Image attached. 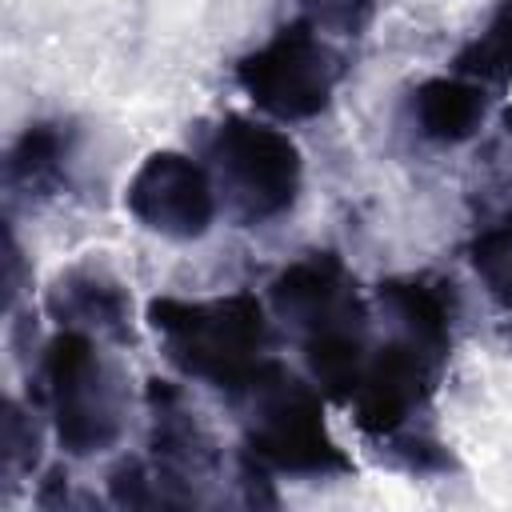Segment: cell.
<instances>
[{
  "instance_id": "cell-1",
  "label": "cell",
  "mask_w": 512,
  "mask_h": 512,
  "mask_svg": "<svg viewBox=\"0 0 512 512\" xmlns=\"http://www.w3.org/2000/svg\"><path fill=\"white\" fill-rule=\"evenodd\" d=\"M144 320L176 372L204 380L224 396L272 356V320L256 292L204 300L152 296Z\"/></svg>"
},
{
  "instance_id": "cell-2",
  "label": "cell",
  "mask_w": 512,
  "mask_h": 512,
  "mask_svg": "<svg viewBox=\"0 0 512 512\" xmlns=\"http://www.w3.org/2000/svg\"><path fill=\"white\" fill-rule=\"evenodd\" d=\"M244 428V452L264 468L288 476H344L352 456L332 440L324 420V392L268 356L244 384L224 396Z\"/></svg>"
},
{
  "instance_id": "cell-3",
  "label": "cell",
  "mask_w": 512,
  "mask_h": 512,
  "mask_svg": "<svg viewBox=\"0 0 512 512\" xmlns=\"http://www.w3.org/2000/svg\"><path fill=\"white\" fill-rule=\"evenodd\" d=\"M36 396L64 456H100L128 428V384L96 336L60 328L36 360Z\"/></svg>"
},
{
  "instance_id": "cell-4",
  "label": "cell",
  "mask_w": 512,
  "mask_h": 512,
  "mask_svg": "<svg viewBox=\"0 0 512 512\" xmlns=\"http://www.w3.org/2000/svg\"><path fill=\"white\" fill-rule=\"evenodd\" d=\"M208 172L224 216L236 228H260L296 208L304 156L284 128L232 112L208 136Z\"/></svg>"
},
{
  "instance_id": "cell-5",
  "label": "cell",
  "mask_w": 512,
  "mask_h": 512,
  "mask_svg": "<svg viewBox=\"0 0 512 512\" xmlns=\"http://www.w3.org/2000/svg\"><path fill=\"white\" fill-rule=\"evenodd\" d=\"M340 80H344V56L304 16L280 24L260 48L236 60L240 92L264 116L284 124L320 116L332 104Z\"/></svg>"
},
{
  "instance_id": "cell-6",
  "label": "cell",
  "mask_w": 512,
  "mask_h": 512,
  "mask_svg": "<svg viewBox=\"0 0 512 512\" xmlns=\"http://www.w3.org/2000/svg\"><path fill=\"white\" fill-rule=\"evenodd\" d=\"M124 208L132 212V220L140 228H148L164 240L188 244V240L208 236V228L220 212V196H216L208 164H200L176 148H156L128 176Z\"/></svg>"
},
{
  "instance_id": "cell-7",
  "label": "cell",
  "mask_w": 512,
  "mask_h": 512,
  "mask_svg": "<svg viewBox=\"0 0 512 512\" xmlns=\"http://www.w3.org/2000/svg\"><path fill=\"white\" fill-rule=\"evenodd\" d=\"M268 304L300 344L332 332H368L372 320L356 276L336 252H308L284 264L268 284Z\"/></svg>"
},
{
  "instance_id": "cell-8",
  "label": "cell",
  "mask_w": 512,
  "mask_h": 512,
  "mask_svg": "<svg viewBox=\"0 0 512 512\" xmlns=\"http://www.w3.org/2000/svg\"><path fill=\"white\" fill-rule=\"evenodd\" d=\"M444 356L404 340V336H388L384 344L372 348L364 376L348 400L356 428L368 440H384L400 428L412 424V416H420L444 376Z\"/></svg>"
},
{
  "instance_id": "cell-9",
  "label": "cell",
  "mask_w": 512,
  "mask_h": 512,
  "mask_svg": "<svg viewBox=\"0 0 512 512\" xmlns=\"http://www.w3.org/2000/svg\"><path fill=\"white\" fill-rule=\"evenodd\" d=\"M148 404V460L164 480L168 508L200 504L196 484L212 480L220 468V444L188 404L184 388L152 376L144 388Z\"/></svg>"
},
{
  "instance_id": "cell-10",
  "label": "cell",
  "mask_w": 512,
  "mask_h": 512,
  "mask_svg": "<svg viewBox=\"0 0 512 512\" xmlns=\"http://www.w3.org/2000/svg\"><path fill=\"white\" fill-rule=\"evenodd\" d=\"M44 312L60 328L132 344V292L104 260H76L44 288Z\"/></svg>"
},
{
  "instance_id": "cell-11",
  "label": "cell",
  "mask_w": 512,
  "mask_h": 512,
  "mask_svg": "<svg viewBox=\"0 0 512 512\" xmlns=\"http://www.w3.org/2000/svg\"><path fill=\"white\" fill-rule=\"evenodd\" d=\"M72 156H76V128L64 120H32L4 156V188L16 200L40 204L72 184Z\"/></svg>"
},
{
  "instance_id": "cell-12",
  "label": "cell",
  "mask_w": 512,
  "mask_h": 512,
  "mask_svg": "<svg viewBox=\"0 0 512 512\" xmlns=\"http://www.w3.org/2000/svg\"><path fill=\"white\" fill-rule=\"evenodd\" d=\"M376 304L392 324V336H404L444 360L452 356V284L436 276H392L376 284Z\"/></svg>"
},
{
  "instance_id": "cell-13",
  "label": "cell",
  "mask_w": 512,
  "mask_h": 512,
  "mask_svg": "<svg viewBox=\"0 0 512 512\" xmlns=\"http://www.w3.org/2000/svg\"><path fill=\"white\" fill-rule=\"evenodd\" d=\"M412 124L432 144H464L484 128L488 116V88L468 76H428L408 96Z\"/></svg>"
},
{
  "instance_id": "cell-14",
  "label": "cell",
  "mask_w": 512,
  "mask_h": 512,
  "mask_svg": "<svg viewBox=\"0 0 512 512\" xmlns=\"http://www.w3.org/2000/svg\"><path fill=\"white\" fill-rule=\"evenodd\" d=\"M452 72L484 88H512V0H496L488 20L456 48Z\"/></svg>"
},
{
  "instance_id": "cell-15",
  "label": "cell",
  "mask_w": 512,
  "mask_h": 512,
  "mask_svg": "<svg viewBox=\"0 0 512 512\" xmlns=\"http://www.w3.org/2000/svg\"><path fill=\"white\" fill-rule=\"evenodd\" d=\"M468 264L484 284L488 300L512 312V212L468 240Z\"/></svg>"
},
{
  "instance_id": "cell-16",
  "label": "cell",
  "mask_w": 512,
  "mask_h": 512,
  "mask_svg": "<svg viewBox=\"0 0 512 512\" xmlns=\"http://www.w3.org/2000/svg\"><path fill=\"white\" fill-rule=\"evenodd\" d=\"M108 500L120 508H168V492L152 460L124 456L108 472Z\"/></svg>"
},
{
  "instance_id": "cell-17",
  "label": "cell",
  "mask_w": 512,
  "mask_h": 512,
  "mask_svg": "<svg viewBox=\"0 0 512 512\" xmlns=\"http://www.w3.org/2000/svg\"><path fill=\"white\" fill-rule=\"evenodd\" d=\"M40 464V428L20 400H4V472H32Z\"/></svg>"
},
{
  "instance_id": "cell-18",
  "label": "cell",
  "mask_w": 512,
  "mask_h": 512,
  "mask_svg": "<svg viewBox=\"0 0 512 512\" xmlns=\"http://www.w3.org/2000/svg\"><path fill=\"white\" fill-rule=\"evenodd\" d=\"M304 20L332 36H364L376 16V0H296Z\"/></svg>"
},
{
  "instance_id": "cell-19",
  "label": "cell",
  "mask_w": 512,
  "mask_h": 512,
  "mask_svg": "<svg viewBox=\"0 0 512 512\" xmlns=\"http://www.w3.org/2000/svg\"><path fill=\"white\" fill-rule=\"evenodd\" d=\"M504 124H508V132H512V108H508V112H504Z\"/></svg>"
}]
</instances>
